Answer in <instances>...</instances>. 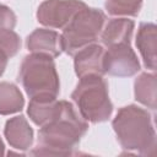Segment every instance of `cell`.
Segmentation results:
<instances>
[{"mask_svg": "<svg viewBox=\"0 0 157 157\" xmlns=\"http://www.w3.org/2000/svg\"><path fill=\"white\" fill-rule=\"evenodd\" d=\"M144 0H105L104 7L112 16H137Z\"/></svg>", "mask_w": 157, "mask_h": 157, "instance_id": "2e32d148", "label": "cell"}, {"mask_svg": "<svg viewBox=\"0 0 157 157\" xmlns=\"http://www.w3.org/2000/svg\"><path fill=\"white\" fill-rule=\"evenodd\" d=\"M61 101H58L56 97L52 96H37L32 97L27 113L29 115V119L38 126H43L52 121L60 110Z\"/></svg>", "mask_w": 157, "mask_h": 157, "instance_id": "7c38bea8", "label": "cell"}, {"mask_svg": "<svg viewBox=\"0 0 157 157\" xmlns=\"http://www.w3.org/2000/svg\"><path fill=\"white\" fill-rule=\"evenodd\" d=\"M120 146L140 155H152L156 147V131L152 115L144 108L129 104L118 110L112 121Z\"/></svg>", "mask_w": 157, "mask_h": 157, "instance_id": "7a4b0ae2", "label": "cell"}, {"mask_svg": "<svg viewBox=\"0 0 157 157\" xmlns=\"http://www.w3.org/2000/svg\"><path fill=\"white\" fill-rule=\"evenodd\" d=\"M87 5L81 0H44L37 10V20L49 28L63 29Z\"/></svg>", "mask_w": 157, "mask_h": 157, "instance_id": "8992f818", "label": "cell"}, {"mask_svg": "<svg viewBox=\"0 0 157 157\" xmlns=\"http://www.w3.org/2000/svg\"><path fill=\"white\" fill-rule=\"evenodd\" d=\"M71 98L80 115L92 124L107 121L113 113V103L108 93V85L103 76H85L76 85Z\"/></svg>", "mask_w": 157, "mask_h": 157, "instance_id": "3957f363", "label": "cell"}, {"mask_svg": "<svg viewBox=\"0 0 157 157\" xmlns=\"http://www.w3.org/2000/svg\"><path fill=\"white\" fill-rule=\"evenodd\" d=\"M17 80L29 98L37 96L58 97L60 91L55 63L48 55L34 53L26 55L21 63Z\"/></svg>", "mask_w": 157, "mask_h": 157, "instance_id": "277c9868", "label": "cell"}, {"mask_svg": "<svg viewBox=\"0 0 157 157\" xmlns=\"http://www.w3.org/2000/svg\"><path fill=\"white\" fill-rule=\"evenodd\" d=\"M26 47L31 53L48 55L53 59L63 53L61 37L53 29H34L26 39Z\"/></svg>", "mask_w": 157, "mask_h": 157, "instance_id": "9c48e42d", "label": "cell"}, {"mask_svg": "<svg viewBox=\"0 0 157 157\" xmlns=\"http://www.w3.org/2000/svg\"><path fill=\"white\" fill-rule=\"evenodd\" d=\"M25 105V98L20 88L11 82H0V114L10 115L21 112Z\"/></svg>", "mask_w": 157, "mask_h": 157, "instance_id": "9a60e30c", "label": "cell"}, {"mask_svg": "<svg viewBox=\"0 0 157 157\" xmlns=\"http://www.w3.org/2000/svg\"><path fill=\"white\" fill-rule=\"evenodd\" d=\"M157 27L152 22H142L139 26L136 34V47L142 56L144 65L156 71L157 63Z\"/></svg>", "mask_w": 157, "mask_h": 157, "instance_id": "30bf717a", "label": "cell"}, {"mask_svg": "<svg viewBox=\"0 0 157 157\" xmlns=\"http://www.w3.org/2000/svg\"><path fill=\"white\" fill-rule=\"evenodd\" d=\"M135 23L132 20L124 17L109 20L101 32L102 43L105 47H112L117 44H130L131 36L134 32Z\"/></svg>", "mask_w": 157, "mask_h": 157, "instance_id": "4fadbf2b", "label": "cell"}, {"mask_svg": "<svg viewBox=\"0 0 157 157\" xmlns=\"http://www.w3.org/2000/svg\"><path fill=\"white\" fill-rule=\"evenodd\" d=\"M7 60L9 59H6L5 56L0 55V76L5 72V69H6V65H7Z\"/></svg>", "mask_w": 157, "mask_h": 157, "instance_id": "ac0fdd59", "label": "cell"}, {"mask_svg": "<svg viewBox=\"0 0 157 157\" xmlns=\"http://www.w3.org/2000/svg\"><path fill=\"white\" fill-rule=\"evenodd\" d=\"M4 135L12 148L27 151L33 144V129L23 115H17L9 119L5 124Z\"/></svg>", "mask_w": 157, "mask_h": 157, "instance_id": "8fae6325", "label": "cell"}, {"mask_svg": "<svg viewBox=\"0 0 157 157\" xmlns=\"http://www.w3.org/2000/svg\"><path fill=\"white\" fill-rule=\"evenodd\" d=\"M105 49L101 44L92 43L81 50H78L74 55V67L75 74L78 78L85 76H103V58Z\"/></svg>", "mask_w": 157, "mask_h": 157, "instance_id": "ba28073f", "label": "cell"}, {"mask_svg": "<svg viewBox=\"0 0 157 157\" xmlns=\"http://www.w3.org/2000/svg\"><path fill=\"white\" fill-rule=\"evenodd\" d=\"M104 23L105 15L99 9L86 6L78 11L60 34L63 52L74 56L82 48L94 43Z\"/></svg>", "mask_w": 157, "mask_h": 157, "instance_id": "5b68a950", "label": "cell"}, {"mask_svg": "<svg viewBox=\"0 0 157 157\" xmlns=\"http://www.w3.org/2000/svg\"><path fill=\"white\" fill-rule=\"evenodd\" d=\"M4 155H5V145H4L2 140L0 139V157L4 156Z\"/></svg>", "mask_w": 157, "mask_h": 157, "instance_id": "d6986e66", "label": "cell"}, {"mask_svg": "<svg viewBox=\"0 0 157 157\" xmlns=\"http://www.w3.org/2000/svg\"><path fill=\"white\" fill-rule=\"evenodd\" d=\"M21 49L20 36L9 28H0V55L10 59Z\"/></svg>", "mask_w": 157, "mask_h": 157, "instance_id": "e0dca14e", "label": "cell"}, {"mask_svg": "<svg viewBox=\"0 0 157 157\" xmlns=\"http://www.w3.org/2000/svg\"><path fill=\"white\" fill-rule=\"evenodd\" d=\"M87 130V121L78 115L74 105L67 101H61L58 115L40 126L37 146L31 153L36 156H69Z\"/></svg>", "mask_w": 157, "mask_h": 157, "instance_id": "6da1fadb", "label": "cell"}, {"mask_svg": "<svg viewBox=\"0 0 157 157\" xmlns=\"http://www.w3.org/2000/svg\"><path fill=\"white\" fill-rule=\"evenodd\" d=\"M157 90V77L152 72H142L134 82V94L135 99L144 104L145 107L156 110V94Z\"/></svg>", "mask_w": 157, "mask_h": 157, "instance_id": "5bb4252c", "label": "cell"}, {"mask_svg": "<svg viewBox=\"0 0 157 157\" xmlns=\"http://www.w3.org/2000/svg\"><path fill=\"white\" fill-rule=\"evenodd\" d=\"M103 58L104 74L115 77H130L140 71V61L130 44L107 47Z\"/></svg>", "mask_w": 157, "mask_h": 157, "instance_id": "52a82bcc", "label": "cell"}]
</instances>
